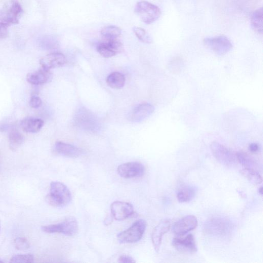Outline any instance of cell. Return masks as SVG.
<instances>
[{"mask_svg":"<svg viewBox=\"0 0 263 263\" xmlns=\"http://www.w3.org/2000/svg\"><path fill=\"white\" fill-rule=\"evenodd\" d=\"M53 74L50 70L42 68L28 74V82L34 85H40L48 83L53 79Z\"/></svg>","mask_w":263,"mask_h":263,"instance_id":"e0dca14e","label":"cell"},{"mask_svg":"<svg viewBox=\"0 0 263 263\" xmlns=\"http://www.w3.org/2000/svg\"><path fill=\"white\" fill-rule=\"evenodd\" d=\"M236 156L237 160L245 168L254 169L256 167L257 164L255 160L246 153L243 152H237L236 154Z\"/></svg>","mask_w":263,"mask_h":263,"instance_id":"d4e9b609","label":"cell"},{"mask_svg":"<svg viewBox=\"0 0 263 263\" xmlns=\"http://www.w3.org/2000/svg\"><path fill=\"white\" fill-rule=\"evenodd\" d=\"M260 146L258 144L252 143L249 146V151L252 153H257L259 151Z\"/></svg>","mask_w":263,"mask_h":263,"instance_id":"836d02e7","label":"cell"},{"mask_svg":"<svg viewBox=\"0 0 263 263\" xmlns=\"http://www.w3.org/2000/svg\"><path fill=\"white\" fill-rule=\"evenodd\" d=\"M42 103V100L39 97L33 96L30 99L29 104L31 108L37 109L39 108Z\"/></svg>","mask_w":263,"mask_h":263,"instance_id":"4dcf8cb0","label":"cell"},{"mask_svg":"<svg viewBox=\"0 0 263 263\" xmlns=\"http://www.w3.org/2000/svg\"><path fill=\"white\" fill-rule=\"evenodd\" d=\"M43 231L48 233H62L67 236H73L78 230V225L75 218L71 217L64 222L42 227Z\"/></svg>","mask_w":263,"mask_h":263,"instance_id":"8992f818","label":"cell"},{"mask_svg":"<svg viewBox=\"0 0 263 263\" xmlns=\"http://www.w3.org/2000/svg\"><path fill=\"white\" fill-rule=\"evenodd\" d=\"M124 75L119 72H114L109 75L107 79V83L112 89H120L125 84Z\"/></svg>","mask_w":263,"mask_h":263,"instance_id":"ffe728a7","label":"cell"},{"mask_svg":"<svg viewBox=\"0 0 263 263\" xmlns=\"http://www.w3.org/2000/svg\"><path fill=\"white\" fill-rule=\"evenodd\" d=\"M97 52L104 58H109L121 53L123 49L122 43L116 39H105L96 46Z\"/></svg>","mask_w":263,"mask_h":263,"instance_id":"ba28073f","label":"cell"},{"mask_svg":"<svg viewBox=\"0 0 263 263\" xmlns=\"http://www.w3.org/2000/svg\"><path fill=\"white\" fill-rule=\"evenodd\" d=\"M101 34L105 39H116L121 34V30L116 26H108L104 28Z\"/></svg>","mask_w":263,"mask_h":263,"instance_id":"484cf974","label":"cell"},{"mask_svg":"<svg viewBox=\"0 0 263 263\" xmlns=\"http://www.w3.org/2000/svg\"><path fill=\"white\" fill-rule=\"evenodd\" d=\"M181 59L177 58L173 59L171 64H170V69L172 70L173 72H177L180 71L182 67V62Z\"/></svg>","mask_w":263,"mask_h":263,"instance_id":"f546056e","label":"cell"},{"mask_svg":"<svg viewBox=\"0 0 263 263\" xmlns=\"http://www.w3.org/2000/svg\"><path fill=\"white\" fill-rule=\"evenodd\" d=\"M204 44L219 56L227 54L233 48V44L226 36H219L206 38Z\"/></svg>","mask_w":263,"mask_h":263,"instance_id":"52a82bcc","label":"cell"},{"mask_svg":"<svg viewBox=\"0 0 263 263\" xmlns=\"http://www.w3.org/2000/svg\"><path fill=\"white\" fill-rule=\"evenodd\" d=\"M119 262L123 263H135V261L131 257L124 255L121 256L119 259Z\"/></svg>","mask_w":263,"mask_h":263,"instance_id":"d6a6232c","label":"cell"},{"mask_svg":"<svg viewBox=\"0 0 263 263\" xmlns=\"http://www.w3.org/2000/svg\"><path fill=\"white\" fill-rule=\"evenodd\" d=\"M72 195L68 188L64 184L54 182L50 186V192L46 197V202L55 207H61L69 204Z\"/></svg>","mask_w":263,"mask_h":263,"instance_id":"6da1fadb","label":"cell"},{"mask_svg":"<svg viewBox=\"0 0 263 263\" xmlns=\"http://www.w3.org/2000/svg\"><path fill=\"white\" fill-rule=\"evenodd\" d=\"M251 23L254 30L259 34L263 31V8L255 10L251 16Z\"/></svg>","mask_w":263,"mask_h":263,"instance_id":"44dd1931","label":"cell"},{"mask_svg":"<svg viewBox=\"0 0 263 263\" xmlns=\"http://www.w3.org/2000/svg\"><path fill=\"white\" fill-rule=\"evenodd\" d=\"M113 219L114 218L113 217L112 215L108 216L105 220V224L106 225V226H108V225L111 224Z\"/></svg>","mask_w":263,"mask_h":263,"instance_id":"e575fe53","label":"cell"},{"mask_svg":"<svg viewBox=\"0 0 263 263\" xmlns=\"http://www.w3.org/2000/svg\"><path fill=\"white\" fill-rule=\"evenodd\" d=\"M16 248L20 250H26L30 248V244L26 237L19 236L15 240Z\"/></svg>","mask_w":263,"mask_h":263,"instance_id":"f1b7e54d","label":"cell"},{"mask_svg":"<svg viewBox=\"0 0 263 263\" xmlns=\"http://www.w3.org/2000/svg\"><path fill=\"white\" fill-rule=\"evenodd\" d=\"M4 262L1 259H0V263H3Z\"/></svg>","mask_w":263,"mask_h":263,"instance_id":"74e56055","label":"cell"},{"mask_svg":"<svg viewBox=\"0 0 263 263\" xmlns=\"http://www.w3.org/2000/svg\"><path fill=\"white\" fill-rule=\"evenodd\" d=\"M198 225V221L194 216H188L180 220L174 225L173 232L183 236L189 232L195 229Z\"/></svg>","mask_w":263,"mask_h":263,"instance_id":"7c38bea8","label":"cell"},{"mask_svg":"<svg viewBox=\"0 0 263 263\" xmlns=\"http://www.w3.org/2000/svg\"><path fill=\"white\" fill-rule=\"evenodd\" d=\"M8 35V26L1 22H0V40L6 38Z\"/></svg>","mask_w":263,"mask_h":263,"instance_id":"1f68e13d","label":"cell"},{"mask_svg":"<svg viewBox=\"0 0 263 263\" xmlns=\"http://www.w3.org/2000/svg\"><path fill=\"white\" fill-rule=\"evenodd\" d=\"M145 170L144 165L139 162H127L117 168L118 174L125 179L141 177L144 175Z\"/></svg>","mask_w":263,"mask_h":263,"instance_id":"30bf717a","label":"cell"},{"mask_svg":"<svg viewBox=\"0 0 263 263\" xmlns=\"http://www.w3.org/2000/svg\"><path fill=\"white\" fill-rule=\"evenodd\" d=\"M259 193L261 194V195H263V187H261L259 188Z\"/></svg>","mask_w":263,"mask_h":263,"instance_id":"d590c367","label":"cell"},{"mask_svg":"<svg viewBox=\"0 0 263 263\" xmlns=\"http://www.w3.org/2000/svg\"><path fill=\"white\" fill-rule=\"evenodd\" d=\"M172 245L181 253L194 254L197 251L194 236L189 234L185 237H175L172 241Z\"/></svg>","mask_w":263,"mask_h":263,"instance_id":"8fae6325","label":"cell"},{"mask_svg":"<svg viewBox=\"0 0 263 263\" xmlns=\"http://www.w3.org/2000/svg\"><path fill=\"white\" fill-rule=\"evenodd\" d=\"M155 111L154 107L145 103L136 107L131 112L130 119L133 122H142L151 116Z\"/></svg>","mask_w":263,"mask_h":263,"instance_id":"9a60e30c","label":"cell"},{"mask_svg":"<svg viewBox=\"0 0 263 263\" xmlns=\"http://www.w3.org/2000/svg\"><path fill=\"white\" fill-rule=\"evenodd\" d=\"M1 220H0V230H1Z\"/></svg>","mask_w":263,"mask_h":263,"instance_id":"8d00e7d4","label":"cell"},{"mask_svg":"<svg viewBox=\"0 0 263 263\" xmlns=\"http://www.w3.org/2000/svg\"><path fill=\"white\" fill-rule=\"evenodd\" d=\"M54 149L57 154L70 158L78 157L81 154L79 148L61 142L56 143Z\"/></svg>","mask_w":263,"mask_h":263,"instance_id":"ac0fdd59","label":"cell"},{"mask_svg":"<svg viewBox=\"0 0 263 263\" xmlns=\"http://www.w3.org/2000/svg\"><path fill=\"white\" fill-rule=\"evenodd\" d=\"M195 190L191 187L183 188L178 193L177 198L180 203H187L191 201L195 195Z\"/></svg>","mask_w":263,"mask_h":263,"instance_id":"cb8c5ba5","label":"cell"},{"mask_svg":"<svg viewBox=\"0 0 263 263\" xmlns=\"http://www.w3.org/2000/svg\"><path fill=\"white\" fill-rule=\"evenodd\" d=\"M147 223L144 220L136 221L126 231L119 233L117 239L120 243H133L140 241L145 232Z\"/></svg>","mask_w":263,"mask_h":263,"instance_id":"277c9868","label":"cell"},{"mask_svg":"<svg viewBox=\"0 0 263 263\" xmlns=\"http://www.w3.org/2000/svg\"><path fill=\"white\" fill-rule=\"evenodd\" d=\"M0 157H1V154H0Z\"/></svg>","mask_w":263,"mask_h":263,"instance_id":"f35d334b","label":"cell"},{"mask_svg":"<svg viewBox=\"0 0 263 263\" xmlns=\"http://www.w3.org/2000/svg\"><path fill=\"white\" fill-rule=\"evenodd\" d=\"M34 257L32 254L18 255L10 259V263H30L34 262Z\"/></svg>","mask_w":263,"mask_h":263,"instance_id":"83f0119b","label":"cell"},{"mask_svg":"<svg viewBox=\"0 0 263 263\" xmlns=\"http://www.w3.org/2000/svg\"><path fill=\"white\" fill-rule=\"evenodd\" d=\"M43 120L39 118L28 117L21 121L22 129L27 133H36L39 132L44 126Z\"/></svg>","mask_w":263,"mask_h":263,"instance_id":"d6986e66","label":"cell"},{"mask_svg":"<svg viewBox=\"0 0 263 263\" xmlns=\"http://www.w3.org/2000/svg\"><path fill=\"white\" fill-rule=\"evenodd\" d=\"M171 227V222L166 219L162 220L154 228L152 234V241L156 252L159 250L162 237L167 233Z\"/></svg>","mask_w":263,"mask_h":263,"instance_id":"2e32d148","label":"cell"},{"mask_svg":"<svg viewBox=\"0 0 263 263\" xmlns=\"http://www.w3.org/2000/svg\"><path fill=\"white\" fill-rule=\"evenodd\" d=\"M241 173L248 181L255 185L262 183V178L255 169L245 168L241 171Z\"/></svg>","mask_w":263,"mask_h":263,"instance_id":"7402d4cb","label":"cell"},{"mask_svg":"<svg viewBox=\"0 0 263 263\" xmlns=\"http://www.w3.org/2000/svg\"><path fill=\"white\" fill-rule=\"evenodd\" d=\"M9 147L12 150H16L24 142V136L16 130H12L9 134Z\"/></svg>","mask_w":263,"mask_h":263,"instance_id":"603a6c76","label":"cell"},{"mask_svg":"<svg viewBox=\"0 0 263 263\" xmlns=\"http://www.w3.org/2000/svg\"><path fill=\"white\" fill-rule=\"evenodd\" d=\"M135 12L142 21L147 24L154 23L161 16V10L157 6L146 1L137 3Z\"/></svg>","mask_w":263,"mask_h":263,"instance_id":"3957f363","label":"cell"},{"mask_svg":"<svg viewBox=\"0 0 263 263\" xmlns=\"http://www.w3.org/2000/svg\"><path fill=\"white\" fill-rule=\"evenodd\" d=\"M210 149L213 155L222 165L231 167L236 164V154L227 147L214 142L210 145Z\"/></svg>","mask_w":263,"mask_h":263,"instance_id":"5b68a950","label":"cell"},{"mask_svg":"<svg viewBox=\"0 0 263 263\" xmlns=\"http://www.w3.org/2000/svg\"><path fill=\"white\" fill-rule=\"evenodd\" d=\"M133 32L137 38L142 42L150 44L153 42L152 37L143 29L139 27H134Z\"/></svg>","mask_w":263,"mask_h":263,"instance_id":"4316f807","label":"cell"},{"mask_svg":"<svg viewBox=\"0 0 263 263\" xmlns=\"http://www.w3.org/2000/svg\"><path fill=\"white\" fill-rule=\"evenodd\" d=\"M66 63V56L60 53L49 54L40 60V64L42 68L48 70L61 67Z\"/></svg>","mask_w":263,"mask_h":263,"instance_id":"5bb4252c","label":"cell"},{"mask_svg":"<svg viewBox=\"0 0 263 263\" xmlns=\"http://www.w3.org/2000/svg\"><path fill=\"white\" fill-rule=\"evenodd\" d=\"M111 214L113 218L122 221L131 217L134 214L133 206L127 202L116 201L111 205Z\"/></svg>","mask_w":263,"mask_h":263,"instance_id":"4fadbf2b","label":"cell"},{"mask_svg":"<svg viewBox=\"0 0 263 263\" xmlns=\"http://www.w3.org/2000/svg\"><path fill=\"white\" fill-rule=\"evenodd\" d=\"M230 222L223 219L216 218L210 220L207 223L206 230L210 234L224 236L229 234L231 230Z\"/></svg>","mask_w":263,"mask_h":263,"instance_id":"9c48e42d","label":"cell"},{"mask_svg":"<svg viewBox=\"0 0 263 263\" xmlns=\"http://www.w3.org/2000/svg\"><path fill=\"white\" fill-rule=\"evenodd\" d=\"M23 12L22 7L16 0H9L0 9V22L6 25L17 24Z\"/></svg>","mask_w":263,"mask_h":263,"instance_id":"7a4b0ae2","label":"cell"}]
</instances>
